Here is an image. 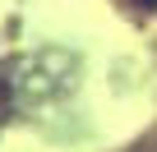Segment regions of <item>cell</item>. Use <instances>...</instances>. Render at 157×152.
<instances>
[{
	"mask_svg": "<svg viewBox=\"0 0 157 152\" xmlns=\"http://www.w3.org/2000/svg\"><path fill=\"white\" fill-rule=\"evenodd\" d=\"M139 9H157V0H139Z\"/></svg>",
	"mask_w": 157,
	"mask_h": 152,
	"instance_id": "obj_1",
	"label": "cell"
}]
</instances>
